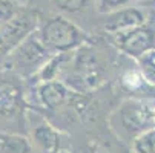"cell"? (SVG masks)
<instances>
[{
  "instance_id": "1",
  "label": "cell",
  "mask_w": 155,
  "mask_h": 153,
  "mask_svg": "<svg viewBox=\"0 0 155 153\" xmlns=\"http://www.w3.org/2000/svg\"><path fill=\"white\" fill-rule=\"evenodd\" d=\"M38 37L49 52L64 54L80 48L87 40L86 34L71 20L61 15L49 18L38 31Z\"/></svg>"
},
{
  "instance_id": "2",
  "label": "cell",
  "mask_w": 155,
  "mask_h": 153,
  "mask_svg": "<svg viewBox=\"0 0 155 153\" xmlns=\"http://www.w3.org/2000/svg\"><path fill=\"white\" fill-rule=\"evenodd\" d=\"M11 61L18 71L31 72L34 69H41L49 60V51L41 43L38 34L28 35L17 48L11 51Z\"/></svg>"
},
{
  "instance_id": "3",
  "label": "cell",
  "mask_w": 155,
  "mask_h": 153,
  "mask_svg": "<svg viewBox=\"0 0 155 153\" xmlns=\"http://www.w3.org/2000/svg\"><path fill=\"white\" fill-rule=\"evenodd\" d=\"M114 38L121 52L137 60L143 52L155 48V23H143L137 28L115 34Z\"/></svg>"
},
{
  "instance_id": "4",
  "label": "cell",
  "mask_w": 155,
  "mask_h": 153,
  "mask_svg": "<svg viewBox=\"0 0 155 153\" xmlns=\"http://www.w3.org/2000/svg\"><path fill=\"white\" fill-rule=\"evenodd\" d=\"M120 121L129 135H140L155 127V106L144 101H127L120 109Z\"/></svg>"
},
{
  "instance_id": "5",
  "label": "cell",
  "mask_w": 155,
  "mask_h": 153,
  "mask_svg": "<svg viewBox=\"0 0 155 153\" xmlns=\"http://www.w3.org/2000/svg\"><path fill=\"white\" fill-rule=\"evenodd\" d=\"M35 28H37V14L20 9L8 23H5L0 28V32L5 38L8 51L17 48L28 35L34 32Z\"/></svg>"
},
{
  "instance_id": "6",
  "label": "cell",
  "mask_w": 155,
  "mask_h": 153,
  "mask_svg": "<svg viewBox=\"0 0 155 153\" xmlns=\"http://www.w3.org/2000/svg\"><path fill=\"white\" fill-rule=\"evenodd\" d=\"M146 23V14L137 6H121L114 9L103 20V31L120 34Z\"/></svg>"
},
{
  "instance_id": "7",
  "label": "cell",
  "mask_w": 155,
  "mask_h": 153,
  "mask_svg": "<svg viewBox=\"0 0 155 153\" xmlns=\"http://www.w3.org/2000/svg\"><path fill=\"white\" fill-rule=\"evenodd\" d=\"M74 83L80 84L81 89H94L101 81V71L97 60L89 52H83L77 57L74 72L69 77Z\"/></svg>"
},
{
  "instance_id": "8",
  "label": "cell",
  "mask_w": 155,
  "mask_h": 153,
  "mask_svg": "<svg viewBox=\"0 0 155 153\" xmlns=\"http://www.w3.org/2000/svg\"><path fill=\"white\" fill-rule=\"evenodd\" d=\"M21 103L20 87L9 80L0 78V116L14 113Z\"/></svg>"
},
{
  "instance_id": "9",
  "label": "cell",
  "mask_w": 155,
  "mask_h": 153,
  "mask_svg": "<svg viewBox=\"0 0 155 153\" xmlns=\"http://www.w3.org/2000/svg\"><path fill=\"white\" fill-rule=\"evenodd\" d=\"M68 89L66 86L60 81H43V84L38 89V97L40 101L45 104L48 109H58L60 106L64 104V101L68 100Z\"/></svg>"
},
{
  "instance_id": "10",
  "label": "cell",
  "mask_w": 155,
  "mask_h": 153,
  "mask_svg": "<svg viewBox=\"0 0 155 153\" xmlns=\"http://www.w3.org/2000/svg\"><path fill=\"white\" fill-rule=\"evenodd\" d=\"M0 153H32V147L23 136L0 133Z\"/></svg>"
},
{
  "instance_id": "11",
  "label": "cell",
  "mask_w": 155,
  "mask_h": 153,
  "mask_svg": "<svg viewBox=\"0 0 155 153\" xmlns=\"http://www.w3.org/2000/svg\"><path fill=\"white\" fill-rule=\"evenodd\" d=\"M34 139L43 150L48 151V153H54L58 148V135L48 124H43V126L35 129Z\"/></svg>"
},
{
  "instance_id": "12",
  "label": "cell",
  "mask_w": 155,
  "mask_h": 153,
  "mask_svg": "<svg viewBox=\"0 0 155 153\" xmlns=\"http://www.w3.org/2000/svg\"><path fill=\"white\" fill-rule=\"evenodd\" d=\"M137 63L146 84L155 87V48L143 52L137 58Z\"/></svg>"
},
{
  "instance_id": "13",
  "label": "cell",
  "mask_w": 155,
  "mask_h": 153,
  "mask_svg": "<svg viewBox=\"0 0 155 153\" xmlns=\"http://www.w3.org/2000/svg\"><path fill=\"white\" fill-rule=\"evenodd\" d=\"M135 153H155V127H150L134 139Z\"/></svg>"
},
{
  "instance_id": "14",
  "label": "cell",
  "mask_w": 155,
  "mask_h": 153,
  "mask_svg": "<svg viewBox=\"0 0 155 153\" xmlns=\"http://www.w3.org/2000/svg\"><path fill=\"white\" fill-rule=\"evenodd\" d=\"M121 83L129 91H138V89H141V87L146 84V81H144V78H143V75H141L138 68L126 71L123 78H121Z\"/></svg>"
},
{
  "instance_id": "15",
  "label": "cell",
  "mask_w": 155,
  "mask_h": 153,
  "mask_svg": "<svg viewBox=\"0 0 155 153\" xmlns=\"http://www.w3.org/2000/svg\"><path fill=\"white\" fill-rule=\"evenodd\" d=\"M20 11V6L15 0H0V28Z\"/></svg>"
},
{
  "instance_id": "16",
  "label": "cell",
  "mask_w": 155,
  "mask_h": 153,
  "mask_svg": "<svg viewBox=\"0 0 155 153\" xmlns=\"http://www.w3.org/2000/svg\"><path fill=\"white\" fill-rule=\"evenodd\" d=\"M87 2L89 0H54V3L58 9H61L64 12H69V14L80 12L81 9L86 8Z\"/></svg>"
},
{
  "instance_id": "17",
  "label": "cell",
  "mask_w": 155,
  "mask_h": 153,
  "mask_svg": "<svg viewBox=\"0 0 155 153\" xmlns=\"http://www.w3.org/2000/svg\"><path fill=\"white\" fill-rule=\"evenodd\" d=\"M135 2V0H98V3L101 6L103 11H109V9H117L121 6H127L129 3Z\"/></svg>"
},
{
  "instance_id": "18",
  "label": "cell",
  "mask_w": 155,
  "mask_h": 153,
  "mask_svg": "<svg viewBox=\"0 0 155 153\" xmlns=\"http://www.w3.org/2000/svg\"><path fill=\"white\" fill-rule=\"evenodd\" d=\"M8 52V48H6V43H5V38L2 35V32H0V55Z\"/></svg>"
}]
</instances>
